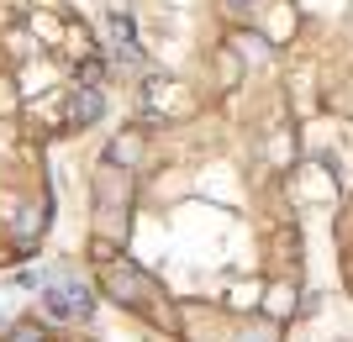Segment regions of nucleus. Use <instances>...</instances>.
<instances>
[{
	"label": "nucleus",
	"mask_w": 353,
	"mask_h": 342,
	"mask_svg": "<svg viewBox=\"0 0 353 342\" xmlns=\"http://www.w3.org/2000/svg\"><path fill=\"white\" fill-rule=\"evenodd\" d=\"M43 306L53 316H90V290L85 284H59V290H48Z\"/></svg>",
	"instance_id": "2"
},
{
	"label": "nucleus",
	"mask_w": 353,
	"mask_h": 342,
	"mask_svg": "<svg viewBox=\"0 0 353 342\" xmlns=\"http://www.w3.org/2000/svg\"><path fill=\"white\" fill-rule=\"evenodd\" d=\"M69 116L79 121V127L101 116V95H95V85H90V89H79V95H74V100H69Z\"/></svg>",
	"instance_id": "3"
},
{
	"label": "nucleus",
	"mask_w": 353,
	"mask_h": 342,
	"mask_svg": "<svg viewBox=\"0 0 353 342\" xmlns=\"http://www.w3.org/2000/svg\"><path fill=\"white\" fill-rule=\"evenodd\" d=\"M105 290L117 300H127V306H137L143 295H153V284L137 274V268H127V264H105Z\"/></svg>",
	"instance_id": "1"
},
{
	"label": "nucleus",
	"mask_w": 353,
	"mask_h": 342,
	"mask_svg": "<svg viewBox=\"0 0 353 342\" xmlns=\"http://www.w3.org/2000/svg\"><path fill=\"white\" fill-rule=\"evenodd\" d=\"M227 6H232V11H248V6H253V0H227Z\"/></svg>",
	"instance_id": "6"
},
{
	"label": "nucleus",
	"mask_w": 353,
	"mask_h": 342,
	"mask_svg": "<svg viewBox=\"0 0 353 342\" xmlns=\"http://www.w3.org/2000/svg\"><path fill=\"white\" fill-rule=\"evenodd\" d=\"M137 153H143V142H137V137H127V142H117V148H111V158H121V164H132Z\"/></svg>",
	"instance_id": "5"
},
{
	"label": "nucleus",
	"mask_w": 353,
	"mask_h": 342,
	"mask_svg": "<svg viewBox=\"0 0 353 342\" xmlns=\"http://www.w3.org/2000/svg\"><path fill=\"white\" fill-rule=\"evenodd\" d=\"M237 53H243V58H253V63H264V58H269L264 37H237Z\"/></svg>",
	"instance_id": "4"
}]
</instances>
